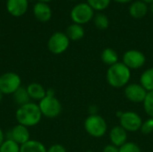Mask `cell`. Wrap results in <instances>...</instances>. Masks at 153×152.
Masks as SVG:
<instances>
[{
  "mask_svg": "<svg viewBox=\"0 0 153 152\" xmlns=\"http://www.w3.org/2000/svg\"><path fill=\"white\" fill-rule=\"evenodd\" d=\"M84 129L89 135L94 138H100L106 134L108 125L106 120L99 114L91 115L84 121Z\"/></svg>",
  "mask_w": 153,
  "mask_h": 152,
  "instance_id": "3",
  "label": "cell"
},
{
  "mask_svg": "<svg viewBox=\"0 0 153 152\" xmlns=\"http://www.w3.org/2000/svg\"><path fill=\"white\" fill-rule=\"evenodd\" d=\"M39 108L42 116L47 118H56L62 112V105L56 96H46L39 102Z\"/></svg>",
  "mask_w": 153,
  "mask_h": 152,
  "instance_id": "4",
  "label": "cell"
},
{
  "mask_svg": "<svg viewBox=\"0 0 153 152\" xmlns=\"http://www.w3.org/2000/svg\"><path fill=\"white\" fill-rule=\"evenodd\" d=\"M109 140L111 144L119 148L127 142V132L121 125L114 126L109 132Z\"/></svg>",
  "mask_w": 153,
  "mask_h": 152,
  "instance_id": "13",
  "label": "cell"
},
{
  "mask_svg": "<svg viewBox=\"0 0 153 152\" xmlns=\"http://www.w3.org/2000/svg\"><path fill=\"white\" fill-rule=\"evenodd\" d=\"M111 0H87V4L96 11H102L110 4Z\"/></svg>",
  "mask_w": 153,
  "mask_h": 152,
  "instance_id": "25",
  "label": "cell"
},
{
  "mask_svg": "<svg viewBox=\"0 0 153 152\" xmlns=\"http://www.w3.org/2000/svg\"><path fill=\"white\" fill-rule=\"evenodd\" d=\"M65 34L70 40L78 41L84 37V29L80 24L73 23L67 27Z\"/></svg>",
  "mask_w": 153,
  "mask_h": 152,
  "instance_id": "17",
  "label": "cell"
},
{
  "mask_svg": "<svg viewBox=\"0 0 153 152\" xmlns=\"http://www.w3.org/2000/svg\"><path fill=\"white\" fill-rule=\"evenodd\" d=\"M142 1H143L144 3H146V4H152V3H153V0H142Z\"/></svg>",
  "mask_w": 153,
  "mask_h": 152,
  "instance_id": "35",
  "label": "cell"
},
{
  "mask_svg": "<svg viewBox=\"0 0 153 152\" xmlns=\"http://www.w3.org/2000/svg\"><path fill=\"white\" fill-rule=\"evenodd\" d=\"M15 119L19 125L26 127H33L39 125L42 119V114L39 105L35 102H29L20 106L15 112Z\"/></svg>",
  "mask_w": 153,
  "mask_h": 152,
  "instance_id": "1",
  "label": "cell"
},
{
  "mask_svg": "<svg viewBox=\"0 0 153 152\" xmlns=\"http://www.w3.org/2000/svg\"><path fill=\"white\" fill-rule=\"evenodd\" d=\"M114 1H116V2H117V3H119V4H126V3L131 2L132 0H114Z\"/></svg>",
  "mask_w": 153,
  "mask_h": 152,
  "instance_id": "33",
  "label": "cell"
},
{
  "mask_svg": "<svg viewBox=\"0 0 153 152\" xmlns=\"http://www.w3.org/2000/svg\"><path fill=\"white\" fill-rule=\"evenodd\" d=\"M33 13L36 19L42 22H48L52 16V11L50 6L47 3H42V2H39L34 4Z\"/></svg>",
  "mask_w": 153,
  "mask_h": 152,
  "instance_id": "14",
  "label": "cell"
},
{
  "mask_svg": "<svg viewBox=\"0 0 153 152\" xmlns=\"http://www.w3.org/2000/svg\"><path fill=\"white\" fill-rule=\"evenodd\" d=\"M5 140H12L19 145L24 144L30 140V134L28 127L17 124L5 133Z\"/></svg>",
  "mask_w": 153,
  "mask_h": 152,
  "instance_id": "10",
  "label": "cell"
},
{
  "mask_svg": "<svg viewBox=\"0 0 153 152\" xmlns=\"http://www.w3.org/2000/svg\"><path fill=\"white\" fill-rule=\"evenodd\" d=\"M119 152H142L138 144L132 142H127L121 147H119Z\"/></svg>",
  "mask_w": 153,
  "mask_h": 152,
  "instance_id": "26",
  "label": "cell"
},
{
  "mask_svg": "<svg viewBox=\"0 0 153 152\" xmlns=\"http://www.w3.org/2000/svg\"><path fill=\"white\" fill-rule=\"evenodd\" d=\"M130 70H136L142 68L146 63L145 55L136 49L127 50L123 55L122 61Z\"/></svg>",
  "mask_w": 153,
  "mask_h": 152,
  "instance_id": "9",
  "label": "cell"
},
{
  "mask_svg": "<svg viewBox=\"0 0 153 152\" xmlns=\"http://www.w3.org/2000/svg\"><path fill=\"white\" fill-rule=\"evenodd\" d=\"M93 22L95 26L100 30H106L109 26V20L108 16L102 13H99L93 17Z\"/></svg>",
  "mask_w": 153,
  "mask_h": 152,
  "instance_id": "22",
  "label": "cell"
},
{
  "mask_svg": "<svg viewBox=\"0 0 153 152\" xmlns=\"http://www.w3.org/2000/svg\"><path fill=\"white\" fill-rule=\"evenodd\" d=\"M99 111V108L96 105H91L88 108V112H89V116L91 115H97Z\"/></svg>",
  "mask_w": 153,
  "mask_h": 152,
  "instance_id": "30",
  "label": "cell"
},
{
  "mask_svg": "<svg viewBox=\"0 0 153 152\" xmlns=\"http://www.w3.org/2000/svg\"><path fill=\"white\" fill-rule=\"evenodd\" d=\"M131 70L123 63L117 62V64L108 66L106 73V79L108 83L113 88L126 87L131 79Z\"/></svg>",
  "mask_w": 153,
  "mask_h": 152,
  "instance_id": "2",
  "label": "cell"
},
{
  "mask_svg": "<svg viewBox=\"0 0 153 152\" xmlns=\"http://www.w3.org/2000/svg\"><path fill=\"white\" fill-rule=\"evenodd\" d=\"M22 87L20 75L13 72H7L0 75V91L4 95H13Z\"/></svg>",
  "mask_w": 153,
  "mask_h": 152,
  "instance_id": "5",
  "label": "cell"
},
{
  "mask_svg": "<svg viewBox=\"0 0 153 152\" xmlns=\"http://www.w3.org/2000/svg\"><path fill=\"white\" fill-rule=\"evenodd\" d=\"M72 1H74V0H72Z\"/></svg>",
  "mask_w": 153,
  "mask_h": 152,
  "instance_id": "40",
  "label": "cell"
},
{
  "mask_svg": "<svg viewBox=\"0 0 153 152\" xmlns=\"http://www.w3.org/2000/svg\"><path fill=\"white\" fill-rule=\"evenodd\" d=\"M86 152H93L92 151H86Z\"/></svg>",
  "mask_w": 153,
  "mask_h": 152,
  "instance_id": "39",
  "label": "cell"
},
{
  "mask_svg": "<svg viewBox=\"0 0 153 152\" xmlns=\"http://www.w3.org/2000/svg\"><path fill=\"white\" fill-rule=\"evenodd\" d=\"M45 145L36 140H30L24 144L21 145L20 152H47Z\"/></svg>",
  "mask_w": 153,
  "mask_h": 152,
  "instance_id": "18",
  "label": "cell"
},
{
  "mask_svg": "<svg viewBox=\"0 0 153 152\" xmlns=\"http://www.w3.org/2000/svg\"><path fill=\"white\" fill-rule=\"evenodd\" d=\"M39 2H42V3H48V2H50L52 0H39Z\"/></svg>",
  "mask_w": 153,
  "mask_h": 152,
  "instance_id": "37",
  "label": "cell"
},
{
  "mask_svg": "<svg viewBox=\"0 0 153 152\" xmlns=\"http://www.w3.org/2000/svg\"><path fill=\"white\" fill-rule=\"evenodd\" d=\"M94 17V10L87 3H80L73 7L71 11V19L74 23L80 25L85 24Z\"/></svg>",
  "mask_w": 153,
  "mask_h": 152,
  "instance_id": "6",
  "label": "cell"
},
{
  "mask_svg": "<svg viewBox=\"0 0 153 152\" xmlns=\"http://www.w3.org/2000/svg\"><path fill=\"white\" fill-rule=\"evenodd\" d=\"M143 104L145 113L149 116V117L153 118V91H150L147 93Z\"/></svg>",
  "mask_w": 153,
  "mask_h": 152,
  "instance_id": "24",
  "label": "cell"
},
{
  "mask_svg": "<svg viewBox=\"0 0 153 152\" xmlns=\"http://www.w3.org/2000/svg\"><path fill=\"white\" fill-rule=\"evenodd\" d=\"M70 44V39L64 32H55L53 33L48 41V50L55 55H60L66 51Z\"/></svg>",
  "mask_w": 153,
  "mask_h": 152,
  "instance_id": "7",
  "label": "cell"
},
{
  "mask_svg": "<svg viewBox=\"0 0 153 152\" xmlns=\"http://www.w3.org/2000/svg\"><path fill=\"white\" fill-rule=\"evenodd\" d=\"M3 96H4V94L0 91V102L2 101V99H3Z\"/></svg>",
  "mask_w": 153,
  "mask_h": 152,
  "instance_id": "38",
  "label": "cell"
},
{
  "mask_svg": "<svg viewBox=\"0 0 153 152\" xmlns=\"http://www.w3.org/2000/svg\"><path fill=\"white\" fill-rule=\"evenodd\" d=\"M140 84L147 90L153 91V67L146 69L140 77Z\"/></svg>",
  "mask_w": 153,
  "mask_h": 152,
  "instance_id": "19",
  "label": "cell"
},
{
  "mask_svg": "<svg viewBox=\"0 0 153 152\" xmlns=\"http://www.w3.org/2000/svg\"><path fill=\"white\" fill-rule=\"evenodd\" d=\"M123 113H124L123 111H117V116L118 118H120V117L122 116Z\"/></svg>",
  "mask_w": 153,
  "mask_h": 152,
  "instance_id": "34",
  "label": "cell"
},
{
  "mask_svg": "<svg viewBox=\"0 0 153 152\" xmlns=\"http://www.w3.org/2000/svg\"><path fill=\"white\" fill-rule=\"evenodd\" d=\"M150 10H151V12L153 13V3H152V4H150Z\"/></svg>",
  "mask_w": 153,
  "mask_h": 152,
  "instance_id": "36",
  "label": "cell"
},
{
  "mask_svg": "<svg viewBox=\"0 0 153 152\" xmlns=\"http://www.w3.org/2000/svg\"><path fill=\"white\" fill-rule=\"evenodd\" d=\"M100 58H101V61L104 64L108 65V66H111L118 62V55L117 51L110 47L105 48L102 51L100 55Z\"/></svg>",
  "mask_w": 153,
  "mask_h": 152,
  "instance_id": "20",
  "label": "cell"
},
{
  "mask_svg": "<svg viewBox=\"0 0 153 152\" xmlns=\"http://www.w3.org/2000/svg\"><path fill=\"white\" fill-rule=\"evenodd\" d=\"M148 13V5L142 0L134 2L129 6V13L134 19L143 18Z\"/></svg>",
  "mask_w": 153,
  "mask_h": 152,
  "instance_id": "16",
  "label": "cell"
},
{
  "mask_svg": "<svg viewBox=\"0 0 153 152\" xmlns=\"http://www.w3.org/2000/svg\"><path fill=\"white\" fill-rule=\"evenodd\" d=\"M47 152H67L65 148L62 145V144H58V143H56V144H53L51 145L48 150Z\"/></svg>",
  "mask_w": 153,
  "mask_h": 152,
  "instance_id": "28",
  "label": "cell"
},
{
  "mask_svg": "<svg viewBox=\"0 0 153 152\" xmlns=\"http://www.w3.org/2000/svg\"><path fill=\"white\" fill-rule=\"evenodd\" d=\"M120 125L130 133H135L141 129L143 119L142 117L134 111H126L119 118Z\"/></svg>",
  "mask_w": 153,
  "mask_h": 152,
  "instance_id": "8",
  "label": "cell"
},
{
  "mask_svg": "<svg viewBox=\"0 0 153 152\" xmlns=\"http://www.w3.org/2000/svg\"><path fill=\"white\" fill-rule=\"evenodd\" d=\"M26 89H27L30 100L32 99V100L39 102L42 99H44L47 96V90L39 83H37V82L30 83L26 87Z\"/></svg>",
  "mask_w": 153,
  "mask_h": 152,
  "instance_id": "15",
  "label": "cell"
},
{
  "mask_svg": "<svg viewBox=\"0 0 153 152\" xmlns=\"http://www.w3.org/2000/svg\"><path fill=\"white\" fill-rule=\"evenodd\" d=\"M140 131L143 134H150L153 132V118L149 117L147 120L143 121Z\"/></svg>",
  "mask_w": 153,
  "mask_h": 152,
  "instance_id": "27",
  "label": "cell"
},
{
  "mask_svg": "<svg viewBox=\"0 0 153 152\" xmlns=\"http://www.w3.org/2000/svg\"><path fill=\"white\" fill-rule=\"evenodd\" d=\"M6 9L14 17L22 16L28 9V0H7Z\"/></svg>",
  "mask_w": 153,
  "mask_h": 152,
  "instance_id": "12",
  "label": "cell"
},
{
  "mask_svg": "<svg viewBox=\"0 0 153 152\" xmlns=\"http://www.w3.org/2000/svg\"><path fill=\"white\" fill-rule=\"evenodd\" d=\"M13 101L20 107L30 102V99L29 97L27 89L24 87H20L13 94Z\"/></svg>",
  "mask_w": 153,
  "mask_h": 152,
  "instance_id": "21",
  "label": "cell"
},
{
  "mask_svg": "<svg viewBox=\"0 0 153 152\" xmlns=\"http://www.w3.org/2000/svg\"><path fill=\"white\" fill-rule=\"evenodd\" d=\"M4 141H5V133H4L2 128H0V146Z\"/></svg>",
  "mask_w": 153,
  "mask_h": 152,
  "instance_id": "31",
  "label": "cell"
},
{
  "mask_svg": "<svg viewBox=\"0 0 153 152\" xmlns=\"http://www.w3.org/2000/svg\"><path fill=\"white\" fill-rule=\"evenodd\" d=\"M21 145L12 140H5L0 146V152H20Z\"/></svg>",
  "mask_w": 153,
  "mask_h": 152,
  "instance_id": "23",
  "label": "cell"
},
{
  "mask_svg": "<svg viewBox=\"0 0 153 152\" xmlns=\"http://www.w3.org/2000/svg\"><path fill=\"white\" fill-rule=\"evenodd\" d=\"M147 93L140 83H130L125 87V96L133 103H143Z\"/></svg>",
  "mask_w": 153,
  "mask_h": 152,
  "instance_id": "11",
  "label": "cell"
},
{
  "mask_svg": "<svg viewBox=\"0 0 153 152\" xmlns=\"http://www.w3.org/2000/svg\"><path fill=\"white\" fill-rule=\"evenodd\" d=\"M47 96H55V90L53 89L47 90Z\"/></svg>",
  "mask_w": 153,
  "mask_h": 152,
  "instance_id": "32",
  "label": "cell"
},
{
  "mask_svg": "<svg viewBox=\"0 0 153 152\" xmlns=\"http://www.w3.org/2000/svg\"><path fill=\"white\" fill-rule=\"evenodd\" d=\"M102 152H119V148L113 144H108L104 147Z\"/></svg>",
  "mask_w": 153,
  "mask_h": 152,
  "instance_id": "29",
  "label": "cell"
}]
</instances>
